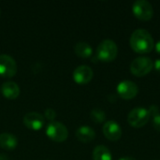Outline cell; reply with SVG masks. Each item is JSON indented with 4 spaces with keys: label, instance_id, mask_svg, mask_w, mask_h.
Masks as SVG:
<instances>
[{
    "label": "cell",
    "instance_id": "obj_8",
    "mask_svg": "<svg viewBox=\"0 0 160 160\" xmlns=\"http://www.w3.org/2000/svg\"><path fill=\"white\" fill-rule=\"evenodd\" d=\"M17 73V64L15 60L8 55H0V76L5 78H12Z\"/></svg>",
    "mask_w": 160,
    "mask_h": 160
},
{
    "label": "cell",
    "instance_id": "obj_10",
    "mask_svg": "<svg viewBox=\"0 0 160 160\" xmlns=\"http://www.w3.org/2000/svg\"><path fill=\"white\" fill-rule=\"evenodd\" d=\"M22 122L27 128L32 129V130H40L44 127V124H45L43 115L36 112H27L23 116Z\"/></svg>",
    "mask_w": 160,
    "mask_h": 160
},
{
    "label": "cell",
    "instance_id": "obj_12",
    "mask_svg": "<svg viewBox=\"0 0 160 160\" xmlns=\"http://www.w3.org/2000/svg\"><path fill=\"white\" fill-rule=\"evenodd\" d=\"M2 95L8 99H16L20 95V87L14 82H6L1 86Z\"/></svg>",
    "mask_w": 160,
    "mask_h": 160
},
{
    "label": "cell",
    "instance_id": "obj_11",
    "mask_svg": "<svg viewBox=\"0 0 160 160\" xmlns=\"http://www.w3.org/2000/svg\"><path fill=\"white\" fill-rule=\"evenodd\" d=\"M94 72L89 66L82 65L77 67L73 71V80L78 84H86L93 79Z\"/></svg>",
    "mask_w": 160,
    "mask_h": 160
},
{
    "label": "cell",
    "instance_id": "obj_6",
    "mask_svg": "<svg viewBox=\"0 0 160 160\" xmlns=\"http://www.w3.org/2000/svg\"><path fill=\"white\" fill-rule=\"evenodd\" d=\"M132 12L141 21H149L154 16V8L150 2L146 0H137L133 3Z\"/></svg>",
    "mask_w": 160,
    "mask_h": 160
},
{
    "label": "cell",
    "instance_id": "obj_23",
    "mask_svg": "<svg viewBox=\"0 0 160 160\" xmlns=\"http://www.w3.org/2000/svg\"><path fill=\"white\" fill-rule=\"evenodd\" d=\"M0 160H8V157H7L6 155L1 154V155H0Z\"/></svg>",
    "mask_w": 160,
    "mask_h": 160
},
{
    "label": "cell",
    "instance_id": "obj_3",
    "mask_svg": "<svg viewBox=\"0 0 160 160\" xmlns=\"http://www.w3.org/2000/svg\"><path fill=\"white\" fill-rule=\"evenodd\" d=\"M154 68V62L150 57L140 56L130 64V72L137 77H143L149 74Z\"/></svg>",
    "mask_w": 160,
    "mask_h": 160
},
{
    "label": "cell",
    "instance_id": "obj_1",
    "mask_svg": "<svg viewBox=\"0 0 160 160\" xmlns=\"http://www.w3.org/2000/svg\"><path fill=\"white\" fill-rule=\"evenodd\" d=\"M129 44L131 49L141 54L148 53L155 48V41L150 34L146 29L138 28L130 36Z\"/></svg>",
    "mask_w": 160,
    "mask_h": 160
},
{
    "label": "cell",
    "instance_id": "obj_9",
    "mask_svg": "<svg viewBox=\"0 0 160 160\" xmlns=\"http://www.w3.org/2000/svg\"><path fill=\"white\" fill-rule=\"evenodd\" d=\"M122 133V128L117 122L114 120H109L105 122L103 126V134L107 140L116 142L121 139Z\"/></svg>",
    "mask_w": 160,
    "mask_h": 160
},
{
    "label": "cell",
    "instance_id": "obj_13",
    "mask_svg": "<svg viewBox=\"0 0 160 160\" xmlns=\"http://www.w3.org/2000/svg\"><path fill=\"white\" fill-rule=\"evenodd\" d=\"M76 138L81 142L88 143L96 138V132L89 126H82L76 130Z\"/></svg>",
    "mask_w": 160,
    "mask_h": 160
},
{
    "label": "cell",
    "instance_id": "obj_22",
    "mask_svg": "<svg viewBox=\"0 0 160 160\" xmlns=\"http://www.w3.org/2000/svg\"><path fill=\"white\" fill-rule=\"evenodd\" d=\"M119 160H137V159H136V158H131V157H125V158H120Z\"/></svg>",
    "mask_w": 160,
    "mask_h": 160
},
{
    "label": "cell",
    "instance_id": "obj_19",
    "mask_svg": "<svg viewBox=\"0 0 160 160\" xmlns=\"http://www.w3.org/2000/svg\"><path fill=\"white\" fill-rule=\"evenodd\" d=\"M44 116H45V118L47 120H49L51 122H53V120L56 117V112L52 109H46L45 112H44Z\"/></svg>",
    "mask_w": 160,
    "mask_h": 160
},
{
    "label": "cell",
    "instance_id": "obj_7",
    "mask_svg": "<svg viewBox=\"0 0 160 160\" xmlns=\"http://www.w3.org/2000/svg\"><path fill=\"white\" fill-rule=\"evenodd\" d=\"M117 94L120 98L124 99H132L139 93L138 85L132 81H122L117 84L116 87Z\"/></svg>",
    "mask_w": 160,
    "mask_h": 160
},
{
    "label": "cell",
    "instance_id": "obj_14",
    "mask_svg": "<svg viewBox=\"0 0 160 160\" xmlns=\"http://www.w3.org/2000/svg\"><path fill=\"white\" fill-rule=\"evenodd\" d=\"M18 140L16 136L11 133L0 134V147L7 151H12L17 147Z\"/></svg>",
    "mask_w": 160,
    "mask_h": 160
},
{
    "label": "cell",
    "instance_id": "obj_21",
    "mask_svg": "<svg viewBox=\"0 0 160 160\" xmlns=\"http://www.w3.org/2000/svg\"><path fill=\"white\" fill-rule=\"evenodd\" d=\"M155 49H156L157 52L160 54V40H158V41L155 44Z\"/></svg>",
    "mask_w": 160,
    "mask_h": 160
},
{
    "label": "cell",
    "instance_id": "obj_5",
    "mask_svg": "<svg viewBox=\"0 0 160 160\" xmlns=\"http://www.w3.org/2000/svg\"><path fill=\"white\" fill-rule=\"evenodd\" d=\"M46 135L55 142H63L68 137V131L65 125L60 122H51L46 128Z\"/></svg>",
    "mask_w": 160,
    "mask_h": 160
},
{
    "label": "cell",
    "instance_id": "obj_4",
    "mask_svg": "<svg viewBox=\"0 0 160 160\" xmlns=\"http://www.w3.org/2000/svg\"><path fill=\"white\" fill-rule=\"evenodd\" d=\"M150 117V112L148 109L137 107L129 112L128 115V122L131 127L135 128H141L149 122Z\"/></svg>",
    "mask_w": 160,
    "mask_h": 160
},
{
    "label": "cell",
    "instance_id": "obj_17",
    "mask_svg": "<svg viewBox=\"0 0 160 160\" xmlns=\"http://www.w3.org/2000/svg\"><path fill=\"white\" fill-rule=\"evenodd\" d=\"M150 112V118H152V125L157 131L160 132V111L157 105H151L148 109Z\"/></svg>",
    "mask_w": 160,
    "mask_h": 160
},
{
    "label": "cell",
    "instance_id": "obj_2",
    "mask_svg": "<svg viewBox=\"0 0 160 160\" xmlns=\"http://www.w3.org/2000/svg\"><path fill=\"white\" fill-rule=\"evenodd\" d=\"M118 54L117 44L112 39L102 40L97 48V57L102 62H112Z\"/></svg>",
    "mask_w": 160,
    "mask_h": 160
},
{
    "label": "cell",
    "instance_id": "obj_18",
    "mask_svg": "<svg viewBox=\"0 0 160 160\" xmlns=\"http://www.w3.org/2000/svg\"><path fill=\"white\" fill-rule=\"evenodd\" d=\"M90 117L95 123L101 124L106 120V113L103 110L96 108V109L92 110V112H90Z\"/></svg>",
    "mask_w": 160,
    "mask_h": 160
},
{
    "label": "cell",
    "instance_id": "obj_15",
    "mask_svg": "<svg viewBox=\"0 0 160 160\" xmlns=\"http://www.w3.org/2000/svg\"><path fill=\"white\" fill-rule=\"evenodd\" d=\"M93 160H112V156L107 146L98 145L93 151Z\"/></svg>",
    "mask_w": 160,
    "mask_h": 160
},
{
    "label": "cell",
    "instance_id": "obj_20",
    "mask_svg": "<svg viewBox=\"0 0 160 160\" xmlns=\"http://www.w3.org/2000/svg\"><path fill=\"white\" fill-rule=\"evenodd\" d=\"M154 68L158 72H160V59H157L154 62Z\"/></svg>",
    "mask_w": 160,
    "mask_h": 160
},
{
    "label": "cell",
    "instance_id": "obj_16",
    "mask_svg": "<svg viewBox=\"0 0 160 160\" xmlns=\"http://www.w3.org/2000/svg\"><path fill=\"white\" fill-rule=\"evenodd\" d=\"M74 52L75 53L82 58H88L92 55L93 53V49L90 46V44H88L87 42H78L75 46H74Z\"/></svg>",
    "mask_w": 160,
    "mask_h": 160
}]
</instances>
